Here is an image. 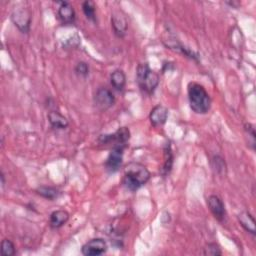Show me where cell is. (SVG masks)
<instances>
[{"instance_id":"cell-21","label":"cell","mask_w":256,"mask_h":256,"mask_svg":"<svg viewBox=\"0 0 256 256\" xmlns=\"http://www.w3.org/2000/svg\"><path fill=\"white\" fill-rule=\"evenodd\" d=\"M211 166L217 174L223 175L226 173V164L224 159L221 156L219 155L213 156V158L211 159Z\"/></svg>"},{"instance_id":"cell-5","label":"cell","mask_w":256,"mask_h":256,"mask_svg":"<svg viewBox=\"0 0 256 256\" xmlns=\"http://www.w3.org/2000/svg\"><path fill=\"white\" fill-rule=\"evenodd\" d=\"M126 147L124 146H114L111 148L104 166L106 171L109 173H115L121 168L122 163H123V155H124V150Z\"/></svg>"},{"instance_id":"cell-13","label":"cell","mask_w":256,"mask_h":256,"mask_svg":"<svg viewBox=\"0 0 256 256\" xmlns=\"http://www.w3.org/2000/svg\"><path fill=\"white\" fill-rule=\"evenodd\" d=\"M111 26L113 28L114 34L117 37L122 38L126 34L128 23L123 15H121L119 12H115L111 15Z\"/></svg>"},{"instance_id":"cell-1","label":"cell","mask_w":256,"mask_h":256,"mask_svg":"<svg viewBox=\"0 0 256 256\" xmlns=\"http://www.w3.org/2000/svg\"><path fill=\"white\" fill-rule=\"evenodd\" d=\"M151 177L149 170L139 162H130L124 168L122 185L129 191L135 192L144 186Z\"/></svg>"},{"instance_id":"cell-4","label":"cell","mask_w":256,"mask_h":256,"mask_svg":"<svg viewBox=\"0 0 256 256\" xmlns=\"http://www.w3.org/2000/svg\"><path fill=\"white\" fill-rule=\"evenodd\" d=\"M130 130L127 127H120L112 134H105L101 135L98 138L100 144L103 145H111L114 146H128V142L130 139Z\"/></svg>"},{"instance_id":"cell-8","label":"cell","mask_w":256,"mask_h":256,"mask_svg":"<svg viewBox=\"0 0 256 256\" xmlns=\"http://www.w3.org/2000/svg\"><path fill=\"white\" fill-rule=\"evenodd\" d=\"M107 243L103 238H93L85 243L81 248V253L84 256H98L107 251Z\"/></svg>"},{"instance_id":"cell-10","label":"cell","mask_w":256,"mask_h":256,"mask_svg":"<svg viewBox=\"0 0 256 256\" xmlns=\"http://www.w3.org/2000/svg\"><path fill=\"white\" fill-rule=\"evenodd\" d=\"M60 6L57 11L58 19L63 25H72L75 23V11L73 6L69 2H59Z\"/></svg>"},{"instance_id":"cell-14","label":"cell","mask_w":256,"mask_h":256,"mask_svg":"<svg viewBox=\"0 0 256 256\" xmlns=\"http://www.w3.org/2000/svg\"><path fill=\"white\" fill-rule=\"evenodd\" d=\"M69 220V213L64 209L53 211L49 217V225L52 229L61 228Z\"/></svg>"},{"instance_id":"cell-25","label":"cell","mask_w":256,"mask_h":256,"mask_svg":"<svg viewBox=\"0 0 256 256\" xmlns=\"http://www.w3.org/2000/svg\"><path fill=\"white\" fill-rule=\"evenodd\" d=\"M244 130L246 132V134L249 136V140H248V145L251 146V148L254 150L255 149V143H256V134H255V129L254 126L250 123H246L244 125Z\"/></svg>"},{"instance_id":"cell-22","label":"cell","mask_w":256,"mask_h":256,"mask_svg":"<svg viewBox=\"0 0 256 256\" xmlns=\"http://www.w3.org/2000/svg\"><path fill=\"white\" fill-rule=\"evenodd\" d=\"M1 253L3 256H13L16 253L15 245L10 239H3L1 242Z\"/></svg>"},{"instance_id":"cell-9","label":"cell","mask_w":256,"mask_h":256,"mask_svg":"<svg viewBox=\"0 0 256 256\" xmlns=\"http://www.w3.org/2000/svg\"><path fill=\"white\" fill-rule=\"evenodd\" d=\"M207 206L214 218L222 222L226 216V210L223 201L217 195H210L207 198Z\"/></svg>"},{"instance_id":"cell-20","label":"cell","mask_w":256,"mask_h":256,"mask_svg":"<svg viewBox=\"0 0 256 256\" xmlns=\"http://www.w3.org/2000/svg\"><path fill=\"white\" fill-rule=\"evenodd\" d=\"M82 10L83 13L88 20L92 22H96V7L95 3L90 0H86L82 3Z\"/></svg>"},{"instance_id":"cell-19","label":"cell","mask_w":256,"mask_h":256,"mask_svg":"<svg viewBox=\"0 0 256 256\" xmlns=\"http://www.w3.org/2000/svg\"><path fill=\"white\" fill-rule=\"evenodd\" d=\"M36 193L50 201L57 199L61 195V192L56 187L52 186H40L36 189Z\"/></svg>"},{"instance_id":"cell-18","label":"cell","mask_w":256,"mask_h":256,"mask_svg":"<svg viewBox=\"0 0 256 256\" xmlns=\"http://www.w3.org/2000/svg\"><path fill=\"white\" fill-rule=\"evenodd\" d=\"M164 44L169 49H172L174 51H177V52L183 54L184 56H186V57H188V58H190L192 60H197L198 59V55L196 53H194L193 51H191L187 47L183 46L181 43L177 42L176 40H167V43H164Z\"/></svg>"},{"instance_id":"cell-12","label":"cell","mask_w":256,"mask_h":256,"mask_svg":"<svg viewBox=\"0 0 256 256\" xmlns=\"http://www.w3.org/2000/svg\"><path fill=\"white\" fill-rule=\"evenodd\" d=\"M163 151H164V163L163 166L161 168V175L163 177H166L167 175H169V173L171 172L172 167H173V160H174V155L172 152V148H171V143L169 141H167L164 144L163 147Z\"/></svg>"},{"instance_id":"cell-23","label":"cell","mask_w":256,"mask_h":256,"mask_svg":"<svg viewBox=\"0 0 256 256\" xmlns=\"http://www.w3.org/2000/svg\"><path fill=\"white\" fill-rule=\"evenodd\" d=\"M203 254L206 256H219L222 255V250L217 243H208L203 250Z\"/></svg>"},{"instance_id":"cell-16","label":"cell","mask_w":256,"mask_h":256,"mask_svg":"<svg viewBox=\"0 0 256 256\" xmlns=\"http://www.w3.org/2000/svg\"><path fill=\"white\" fill-rule=\"evenodd\" d=\"M238 221L245 231H247L248 233H250L253 236L255 235V233H256L255 220L250 212H248V211L241 212L238 215Z\"/></svg>"},{"instance_id":"cell-17","label":"cell","mask_w":256,"mask_h":256,"mask_svg":"<svg viewBox=\"0 0 256 256\" xmlns=\"http://www.w3.org/2000/svg\"><path fill=\"white\" fill-rule=\"evenodd\" d=\"M110 83L117 91H123L126 85V75L123 70L116 69L110 75Z\"/></svg>"},{"instance_id":"cell-3","label":"cell","mask_w":256,"mask_h":256,"mask_svg":"<svg viewBox=\"0 0 256 256\" xmlns=\"http://www.w3.org/2000/svg\"><path fill=\"white\" fill-rule=\"evenodd\" d=\"M136 81L142 92L147 95H152L158 87L160 78L159 74L152 70L147 62H143L137 66Z\"/></svg>"},{"instance_id":"cell-7","label":"cell","mask_w":256,"mask_h":256,"mask_svg":"<svg viewBox=\"0 0 256 256\" xmlns=\"http://www.w3.org/2000/svg\"><path fill=\"white\" fill-rule=\"evenodd\" d=\"M93 101L98 110L106 111L115 104L116 99L111 90L106 87H100L96 90Z\"/></svg>"},{"instance_id":"cell-24","label":"cell","mask_w":256,"mask_h":256,"mask_svg":"<svg viewBox=\"0 0 256 256\" xmlns=\"http://www.w3.org/2000/svg\"><path fill=\"white\" fill-rule=\"evenodd\" d=\"M74 71L78 76L85 78L89 75V65L86 62L80 61L76 64Z\"/></svg>"},{"instance_id":"cell-2","label":"cell","mask_w":256,"mask_h":256,"mask_svg":"<svg viewBox=\"0 0 256 256\" xmlns=\"http://www.w3.org/2000/svg\"><path fill=\"white\" fill-rule=\"evenodd\" d=\"M189 106L196 114H206L211 108V98L203 85L190 82L187 87Z\"/></svg>"},{"instance_id":"cell-15","label":"cell","mask_w":256,"mask_h":256,"mask_svg":"<svg viewBox=\"0 0 256 256\" xmlns=\"http://www.w3.org/2000/svg\"><path fill=\"white\" fill-rule=\"evenodd\" d=\"M47 118L51 127L54 129L63 130V129H66L69 125L67 118L63 114H61L58 110H51L48 113Z\"/></svg>"},{"instance_id":"cell-11","label":"cell","mask_w":256,"mask_h":256,"mask_svg":"<svg viewBox=\"0 0 256 256\" xmlns=\"http://www.w3.org/2000/svg\"><path fill=\"white\" fill-rule=\"evenodd\" d=\"M168 109L164 105L158 104L152 108L149 114V120L152 126L159 127L166 123L168 118Z\"/></svg>"},{"instance_id":"cell-26","label":"cell","mask_w":256,"mask_h":256,"mask_svg":"<svg viewBox=\"0 0 256 256\" xmlns=\"http://www.w3.org/2000/svg\"><path fill=\"white\" fill-rule=\"evenodd\" d=\"M0 178H1V186L4 187V185H5V176H4L2 171H1V174H0Z\"/></svg>"},{"instance_id":"cell-6","label":"cell","mask_w":256,"mask_h":256,"mask_svg":"<svg viewBox=\"0 0 256 256\" xmlns=\"http://www.w3.org/2000/svg\"><path fill=\"white\" fill-rule=\"evenodd\" d=\"M11 21L15 27L22 33L27 34L30 31L31 25V14L26 8L14 9L11 13Z\"/></svg>"}]
</instances>
